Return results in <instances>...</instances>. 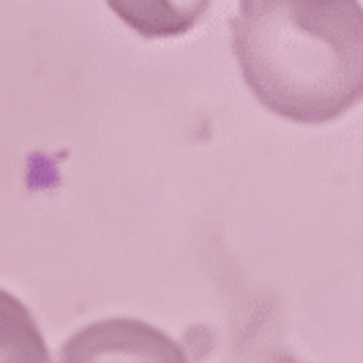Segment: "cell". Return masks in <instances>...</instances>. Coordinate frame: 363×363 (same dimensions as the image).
Segmentation results:
<instances>
[{"label": "cell", "instance_id": "7a4b0ae2", "mask_svg": "<svg viewBox=\"0 0 363 363\" xmlns=\"http://www.w3.org/2000/svg\"><path fill=\"white\" fill-rule=\"evenodd\" d=\"M63 363H189V358L159 328L112 317L77 330L63 345Z\"/></svg>", "mask_w": 363, "mask_h": 363}, {"label": "cell", "instance_id": "6da1fadb", "mask_svg": "<svg viewBox=\"0 0 363 363\" xmlns=\"http://www.w3.org/2000/svg\"><path fill=\"white\" fill-rule=\"evenodd\" d=\"M233 50L259 104L295 123H328L363 91L358 0H243Z\"/></svg>", "mask_w": 363, "mask_h": 363}, {"label": "cell", "instance_id": "3957f363", "mask_svg": "<svg viewBox=\"0 0 363 363\" xmlns=\"http://www.w3.org/2000/svg\"><path fill=\"white\" fill-rule=\"evenodd\" d=\"M0 363H50L36 320L6 290H0Z\"/></svg>", "mask_w": 363, "mask_h": 363}]
</instances>
